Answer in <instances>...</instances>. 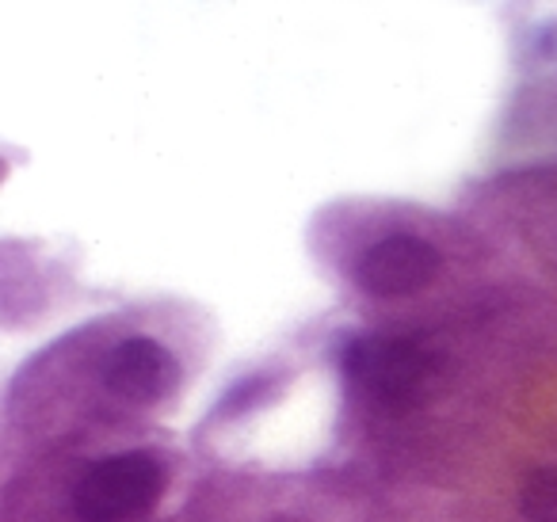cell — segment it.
Listing matches in <instances>:
<instances>
[{
  "instance_id": "6da1fadb",
  "label": "cell",
  "mask_w": 557,
  "mask_h": 522,
  "mask_svg": "<svg viewBox=\"0 0 557 522\" xmlns=\"http://www.w3.org/2000/svg\"><path fill=\"white\" fill-rule=\"evenodd\" d=\"M164 492V469L153 453H115L92 465L73 488L81 522H138Z\"/></svg>"
},
{
  "instance_id": "7a4b0ae2",
  "label": "cell",
  "mask_w": 557,
  "mask_h": 522,
  "mask_svg": "<svg viewBox=\"0 0 557 522\" xmlns=\"http://www.w3.org/2000/svg\"><path fill=\"white\" fill-rule=\"evenodd\" d=\"M344 370L367 400L405 408L424 397L432 382V355L412 339L363 336L344 351Z\"/></svg>"
},
{
  "instance_id": "3957f363",
  "label": "cell",
  "mask_w": 557,
  "mask_h": 522,
  "mask_svg": "<svg viewBox=\"0 0 557 522\" xmlns=\"http://www.w3.org/2000/svg\"><path fill=\"white\" fill-rule=\"evenodd\" d=\"M443 260L435 245L420 237H386L371 245L356 263V283L374 298H409L435 283Z\"/></svg>"
},
{
  "instance_id": "277c9868",
  "label": "cell",
  "mask_w": 557,
  "mask_h": 522,
  "mask_svg": "<svg viewBox=\"0 0 557 522\" xmlns=\"http://www.w3.org/2000/svg\"><path fill=\"white\" fill-rule=\"evenodd\" d=\"M103 382L119 400L131 405H157L164 400L180 382V362L172 359L169 347H161L157 339L134 336L126 344H119L108 355L103 366Z\"/></svg>"
},
{
  "instance_id": "5b68a950",
  "label": "cell",
  "mask_w": 557,
  "mask_h": 522,
  "mask_svg": "<svg viewBox=\"0 0 557 522\" xmlns=\"http://www.w3.org/2000/svg\"><path fill=\"white\" fill-rule=\"evenodd\" d=\"M519 507L531 522H557V465H542L519 488Z\"/></svg>"
}]
</instances>
